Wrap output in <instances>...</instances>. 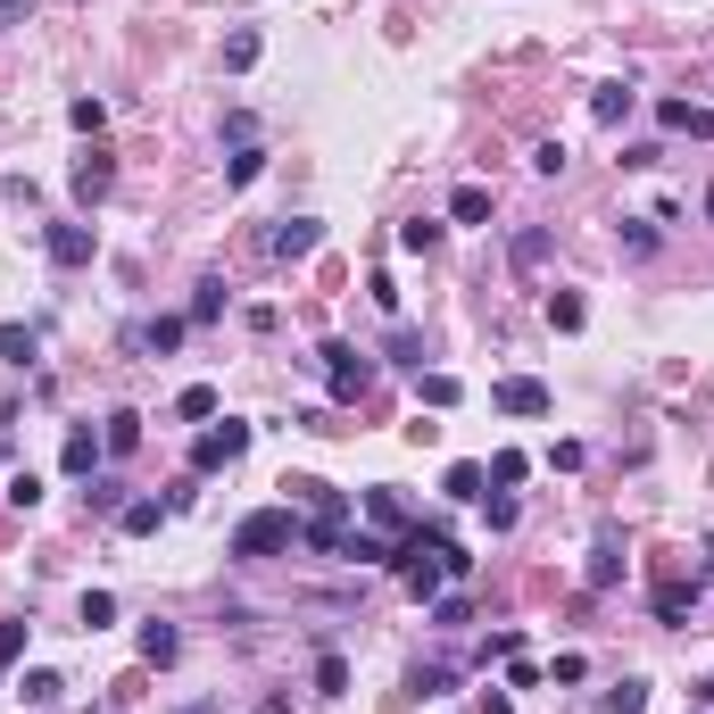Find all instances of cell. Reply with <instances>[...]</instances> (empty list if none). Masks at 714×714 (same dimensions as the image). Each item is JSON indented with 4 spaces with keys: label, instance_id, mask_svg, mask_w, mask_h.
I'll return each mask as SVG.
<instances>
[{
    "label": "cell",
    "instance_id": "1",
    "mask_svg": "<svg viewBox=\"0 0 714 714\" xmlns=\"http://www.w3.org/2000/svg\"><path fill=\"white\" fill-rule=\"evenodd\" d=\"M282 507H308V524H300V548H308V557H341V540H349V515H357L349 490L316 482V473H291V482H282Z\"/></svg>",
    "mask_w": 714,
    "mask_h": 714
},
{
    "label": "cell",
    "instance_id": "2",
    "mask_svg": "<svg viewBox=\"0 0 714 714\" xmlns=\"http://www.w3.org/2000/svg\"><path fill=\"white\" fill-rule=\"evenodd\" d=\"M300 548V524H291V507H258L233 524V557L242 565H266V557H291Z\"/></svg>",
    "mask_w": 714,
    "mask_h": 714
},
{
    "label": "cell",
    "instance_id": "3",
    "mask_svg": "<svg viewBox=\"0 0 714 714\" xmlns=\"http://www.w3.org/2000/svg\"><path fill=\"white\" fill-rule=\"evenodd\" d=\"M324 375H333V408H357L375 391V357L349 349V341H324Z\"/></svg>",
    "mask_w": 714,
    "mask_h": 714
},
{
    "label": "cell",
    "instance_id": "4",
    "mask_svg": "<svg viewBox=\"0 0 714 714\" xmlns=\"http://www.w3.org/2000/svg\"><path fill=\"white\" fill-rule=\"evenodd\" d=\"M242 449H249V424H233V415H225V424H208V433L191 440V473H225Z\"/></svg>",
    "mask_w": 714,
    "mask_h": 714
},
{
    "label": "cell",
    "instance_id": "5",
    "mask_svg": "<svg viewBox=\"0 0 714 714\" xmlns=\"http://www.w3.org/2000/svg\"><path fill=\"white\" fill-rule=\"evenodd\" d=\"M316 242H324V225H316V216H282V225L275 233H266V258H275V266H291V258H316Z\"/></svg>",
    "mask_w": 714,
    "mask_h": 714
},
{
    "label": "cell",
    "instance_id": "6",
    "mask_svg": "<svg viewBox=\"0 0 714 714\" xmlns=\"http://www.w3.org/2000/svg\"><path fill=\"white\" fill-rule=\"evenodd\" d=\"M183 333H191V316H142V324H125V349L175 357V349H183Z\"/></svg>",
    "mask_w": 714,
    "mask_h": 714
},
{
    "label": "cell",
    "instance_id": "7",
    "mask_svg": "<svg viewBox=\"0 0 714 714\" xmlns=\"http://www.w3.org/2000/svg\"><path fill=\"white\" fill-rule=\"evenodd\" d=\"M357 515H366V524H375V532H391V540H408V532H415L408 499H399L391 482H375V490H366V499H357Z\"/></svg>",
    "mask_w": 714,
    "mask_h": 714
},
{
    "label": "cell",
    "instance_id": "8",
    "mask_svg": "<svg viewBox=\"0 0 714 714\" xmlns=\"http://www.w3.org/2000/svg\"><path fill=\"white\" fill-rule=\"evenodd\" d=\"M623 565H632V557H623V532H615V524H599V540H590V573H582V582H590V590H615V582H623Z\"/></svg>",
    "mask_w": 714,
    "mask_h": 714
},
{
    "label": "cell",
    "instance_id": "9",
    "mask_svg": "<svg viewBox=\"0 0 714 714\" xmlns=\"http://www.w3.org/2000/svg\"><path fill=\"white\" fill-rule=\"evenodd\" d=\"M490 408H499V415H548V382L507 375V382H490Z\"/></svg>",
    "mask_w": 714,
    "mask_h": 714
},
{
    "label": "cell",
    "instance_id": "10",
    "mask_svg": "<svg viewBox=\"0 0 714 714\" xmlns=\"http://www.w3.org/2000/svg\"><path fill=\"white\" fill-rule=\"evenodd\" d=\"M42 249H51V266H92L100 233L92 225H51V233H42Z\"/></svg>",
    "mask_w": 714,
    "mask_h": 714
},
{
    "label": "cell",
    "instance_id": "11",
    "mask_svg": "<svg viewBox=\"0 0 714 714\" xmlns=\"http://www.w3.org/2000/svg\"><path fill=\"white\" fill-rule=\"evenodd\" d=\"M100 457H109V440H100L92 424H76V433H67V449H58V466L76 473V482H92V466H100Z\"/></svg>",
    "mask_w": 714,
    "mask_h": 714
},
{
    "label": "cell",
    "instance_id": "12",
    "mask_svg": "<svg viewBox=\"0 0 714 714\" xmlns=\"http://www.w3.org/2000/svg\"><path fill=\"white\" fill-rule=\"evenodd\" d=\"M440 490H449L457 507H482V499H490V466H473V457H457V466L440 473Z\"/></svg>",
    "mask_w": 714,
    "mask_h": 714
},
{
    "label": "cell",
    "instance_id": "13",
    "mask_svg": "<svg viewBox=\"0 0 714 714\" xmlns=\"http://www.w3.org/2000/svg\"><path fill=\"white\" fill-rule=\"evenodd\" d=\"M657 125H665V133H698V142H714V109H698V100H657Z\"/></svg>",
    "mask_w": 714,
    "mask_h": 714
},
{
    "label": "cell",
    "instance_id": "14",
    "mask_svg": "<svg viewBox=\"0 0 714 714\" xmlns=\"http://www.w3.org/2000/svg\"><path fill=\"white\" fill-rule=\"evenodd\" d=\"M639 109V92H632V83H599V92H590V116H599V125H623V116H632Z\"/></svg>",
    "mask_w": 714,
    "mask_h": 714
},
{
    "label": "cell",
    "instance_id": "15",
    "mask_svg": "<svg viewBox=\"0 0 714 714\" xmlns=\"http://www.w3.org/2000/svg\"><path fill=\"white\" fill-rule=\"evenodd\" d=\"M109 183H116V167H109V150H92V158H76V200L92 208V200H109Z\"/></svg>",
    "mask_w": 714,
    "mask_h": 714
},
{
    "label": "cell",
    "instance_id": "16",
    "mask_svg": "<svg viewBox=\"0 0 714 714\" xmlns=\"http://www.w3.org/2000/svg\"><path fill=\"white\" fill-rule=\"evenodd\" d=\"M158 524H167V499H125V515H116V532H125V540H150Z\"/></svg>",
    "mask_w": 714,
    "mask_h": 714
},
{
    "label": "cell",
    "instance_id": "17",
    "mask_svg": "<svg viewBox=\"0 0 714 714\" xmlns=\"http://www.w3.org/2000/svg\"><path fill=\"white\" fill-rule=\"evenodd\" d=\"M100 440H109V457H133V449H142V415H133V408H109Z\"/></svg>",
    "mask_w": 714,
    "mask_h": 714
},
{
    "label": "cell",
    "instance_id": "18",
    "mask_svg": "<svg viewBox=\"0 0 714 714\" xmlns=\"http://www.w3.org/2000/svg\"><path fill=\"white\" fill-rule=\"evenodd\" d=\"M34 357H42L34 324H0V366H34Z\"/></svg>",
    "mask_w": 714,
    "mask_h": 714
},
{
    "label": "cell",
    "instance_id": "19",
    "mask_svg": "<svg viewBox=\"0 0 714 714\" xmlns=\"http://www.w3.org/2000/svg\"><path fill=\"white\" fill-rule=\"evenodd\" d=\"M183 657V632L175 623H142V665H175Z\"/></svg>",
    "mask_w": 714,
    "mask_h": 714
},
{
    "label": "cell",
    "instance_id": "20",
    "mask_svg": "<svg viewBox=\"0 0 714 714\" xmlns=\"http://www.w3.org/2000/svg\"><path fill=\"white\" fill-rule=\"evenodd\" d=\"M639 706H648V681L639 673H623L615 690H599V714H639Z\"/></svg>",
    "mask_w": 714,
    "mask_h": 714
},
{
    "label": "cell",
    "instance_id": "21",
    "mask_svg": "<svg viewBox=\"0 0 714 714\" xmlns=\"http://www.w3.org/2000/svg\"><path fill=\"white\" fill-rule=\"evenodd\" d=\"M698 615V582H665L657 590V623H690Z\"/></svg>",
    "mask_w": 714,
    "mask_h": 714
},
{
    "label": "cell",
    "instance_id": "22",
    "mask_svg": "<svg viewBox=\"0 0 714 714\" xmlns=\"http://www.w3.org/2000/svg\"><path fill=\"white\" fill-rule=\"evenodd\" d=\"M258 51H266L258 25H233V34H225V67H233V76H249V67H258Z\"/></svg>",
    "mask_w": 714,
    "mask_h": 714
},
{
    "label": "cell",
    "instance_id": "23",
    "mask_svg": "<svg viewBox=\"0 0 714 714\" xmlns=\"http://www.w3.org/2000/svg\"><path fill=\"white\" fill-rule=\"evenodd\" d=\"M449 216H457V225H490V191L482 183H457L449 191Z\"/></svg>",
    "mask_w": 714,
    "mask_h": 714
},
{
    "label": "cell",
    "instance_id": "24",
    "mask_svg": "<svg viewBox=\"0 0 714 714\" xmlns=\"http://www.w3.org/2000/svg\"><path fill=\"white\" fill-rule=\"evenodd\" d=\"M58 690H67V681H58V673H51V665H34V673H25V681H18V698H25V706H42V714H51V706H58Z\"/></svg>",
    "mask_w": 714,
    "mask_h": 714
},
{
    "label": "cell",
    "instance_id": "25",
    "mask_svg": "<svg viewBox=\"0 0 714 714\" xmlns=\"http://www.w3.org/2000/svg\"><path fill=\"white\" fill-rule=\"evenodd\" d=\"M225 316V275H200V291H191V324H216Z\"/></svg>",
    "mask_w": 714,
    "mask_h": 714
},
{
    "label": "cell",
    "instance_id": "26",
    "mask_svg": "<svg viewBox=\"0 0 714 714\" xmlns=\"http://www.w3.org/2000/svg\"><path fill=\"white\" fill-rule=\"evenodd\" d=\"M548 324H557V333H582V324H590L582 291H548Z\"/></svg>",
    "mask_w": 714,
    "mask_h": 714
},
{
    "label": "cell",
    "instance_id": "27",
    "mask_svg": "<svg viewBox=\"0 0 714 714\" xmlns=\"http://www.w3.org/2000/svg\"><path fill=\"white\" fill-rule=\"evenodd\" d=\"M515 266H524V275H540V266H548V225H524V233H515Z\"/></svg>",
    "mask_w": 714,
    "mask_h": 714
},
{
    "label": "cell",
    "instance_id": "28",
    "mask_svg": "<svg viewBox=\"0 0 714 714\" xmlns=\"http://www.w3.org/2000/svg\"><path fill=\"white\" fill-rule=\"evenodd\" d=\"M83 507H92V515H125V482H109V473H92V490H83Z\"/></svg>",
    "mask_w": 714,
    "mask_h": 714
},
{
    "label": "cell",
    "instance_id": "29",
    "mask_svg": "<svg viewBox=\"0 0 714 714\" xmlns=\"http://www.w3.org/2000/svg\"><path fill=\"white\" fill-rule=\"evenodd\" d=\"M424 357H433V349H424V333L399 324V333H391V366H415V375H424Z\"/></svg>",
    "mask_w": 714,
    "mask_h": 714
},
{
    "label": "cell",
    "instance_id": "30",
    "mask_svg": "<svg viewBox=\"0 0 714 714\" xmlns=\"http://www.w3.org/2000/svg\"><path fill=\"white\" fill-rule=\"evenodd\" d=\"M341 690H349V657L324 648V657H316V698H341Z\"/></svg>",
    "mask_w": 714,
    "mask_h": 714
},
{
    "label": "cell",
    "instance_id": "31",
    "mask_svg": "<svg viewBox=\"0 0 714 714\" xmlns=\"http://www.w3.org/2000/svg\"><path fill=\"white\" fill-rule=\"evenodd\" d=\"M623 249L632 258H657V216H623Z\"/></svg>",
    "mask_w": 714,
    "mask_h": 714
},
{
    "label": "cell",
    "instance_id": "32",
    "mask_svg": "<svg viewBox=\"0 0 714 714\" xmlns=\"http://www.w3.org/2000/svg\"><path fill=\"white\" fill-rule=\"evenodd\" d=\"M524 473H532V457H524V449H499V457H490V482H499V490H515Z\"/></svg>",
    "mask_w": 714,
    "mask_h": 714
},
{
    "label": "cell",
    "instance_id": "33",
    "mask_svg": "<svg viewBox=\"0 0 714 714\" xmlns=\"http://www.w3.org/2000/svg\"><path fill=\"white\" fill-rule=\"evenodd\" d=\"M175 415H183V424H208V415H216V391H208V382H191V391L175 399Z\"/></svg>",
    "mask_w": 714,
    "mask_h": 714
},
{
    "label": "cell",
    "instance_id": "34",
    "mask_svg": "<svg viewBox=\"0 0 714 714\" xmlns=\"http://www.w3.org/2000/svg\"><path fill=\"white\" fill-rule=\"evenodd\" d=\"M473 623V599H433V632H466Z\"/></svg>",
    "mask_w": 714,
    "mask_h": 714
},
{
    "label": "cell",
    "instance_id": "35",
    "mask_svg": "<svg viewBox=\"0 0 714 714\" xmlns=\"http://www.w3.org/2000/svg\"><path fill=\"white\" fill-rule=\"evenodd\" d=\"M225 150H258V116H249V109L225 116Z\"/></svg>",
    "mask_w": 714,
    "mask_h": 714
},
{
    "label": "cell",
    "instance_id": "36",
    "mask_svg": "<svg viewBox=\"0 0 714 714\" xmlns=\"http://www.w3.org/2000/svg\"><path fill=\"white\" fill-rule=\"evenodd\" d=\"M109 623H116V599L109 590H83V632H109Z\"/></svg>",
    "mask_w": 714,
    "mask_h": 714
},
{
    "label": "cell",
    "instance_id": "37",
    "mask_svg": "<svg viewBox=\"0 0 714 714\" xmlns=\"http://www.w3.org/2000/svg\"><path fill=\"white\" fill-rule=\"evenodd\" d=\"M67 125H76V133H100V125H109V109L83 92V100H67Z\"/></svg>",
    "mask_w": 714,
    "mask_h": 714
},
{
    "label": "cell",
    "instance_id": "38",
    "mask_svg": "<svg viewBox=\"0 0 714 714\" xmlns=\"http://www.w3.org/2000/svg\"><path fill=\"white\" fill-rule=\"evenodd\" d=\"M457 399H466L457 375H424V408H457Z\"/></svg>",
    "mask_w": 714,
    "mask_h": 714
},
{
    "label": "cell",
    "instance_id": "39",
    "mask_svg": "<svg viewBox=\"0 0 714 714\" xmlns=\"http://www.w3.org/2000/svg\"><path fill=\"white\" fill-rule=\"evenodd\" d=\"M258 167H266V150H233V158H225V183H233V191L258 183Z\"/></svg>",
    "mask_w": 714,
    "mask_h": 714
},
{
    "label": "cell",
    "instance_id": "40",
    "mask_svg": "<svg viewBox=\"0 0 714 714\" xmlns=\"http://www.w3.org/2000/svg\"><path fill=\"white\" fill-rule=\"evenodd\" d=\"M408 698H449V665H424V673L408 681Z\"/></svg>",
    "mask_w": 714,
    "mask_h": 714
},
{
    "label": "cell",
    "instance_id": "41",
    "mask_svg": "<svg viewBox=\"0 0 714 714\" xmlns=\"http://www.w3.org/2000/svg\"><path fill=\"white\" fill-rule=\"evenodd\" d=\"M399 249H440V225H433V216H415V225H399Z\"/></svg>",
    "mask_w": 714,
    "mask_h": 714
},
{
    "label": "cell",
    "instance_id": "42",
    "mask_svg": "<svg viewBox=\"0 0 714 714\" xmlns=\"http://www.w3.org/2000/svg\"><path fill=\"white\" fill-rule=\"evenodd\" d=\"M0 490H9V507H42V482H34V473H18V482H0Z\"/></svg>",
    "mask_w": 714,
    "mask_h": 714
},
{
    "label": "cell",
    "instance_id": "43",
    "mask_svg": "<svg viewBox=\"0 0 714 714\" xmlns=\"http://www.w3.org/2000/svg\"><path fill=\"white\" fill-rule=\"evenodd\" d=\"M532 167H540V175H565V142H532Z\"/></svg>",
    "mask_w": 714,
    "mask_h": 714
},
{
    "label": "cell",
    "instance_id": "44",
    "mask_svg": "<svg viewBox=\"0 0 714 714\" xmlns=\"http://www.w3.org/2000/svg\"><path fill=\"white\" fill-rule=\"evenodd\" d=\"M25 657V623H9V632H0V665H18Z\"/></svg>",
    "mask_w": 714,
    "mask_h": 714
},
{
    "label": "cell",
    "instance_id": "45",
    "mask_svg": "<svg viewBox=\"0 0 714 714\" xmlns=\"http://www.w3.org/2000/svg\"><path fill=\"white\" fill-rule=\"evenodd\" d=\"M34 18V0H0V34H9V25H25Z\"/></svg>",
    "mask_w": 714,
    "mask_h": 714
},
{
    "label": "cell",
    "instance_id": "46",
    "mask_svg": "<svg viewBox=\"0 0 714 714\" xmlns=\"http://www.w3.org/2000/svg\"><path fill=\"white\" fill-rule=\"evenodd\" d=\"M249 714H291V690H275L266 706H249Z\"/></svg>",
    "mask_w": 714,
    "mask_h": 714
},
{
    "label": "cell",
    "instance_id": "47",
    "mask_svg": "<svg viewBox=\"0 0 714 714\" xmlns=\"http://www.w3.org/2000/svg\"><path fill=\"white\" fill-rule=\"evenodd\" d=\"M698 706H714V681H698Z\"/></svg>",
    "mask_w": 714,
    "mask_h": 714
},
{
    "label": "cell",
    "instance_id": "48",
    "mask_svg": "<svg viewBox=\"0 0 714 714\" xmlns=\"http://www.w3.org/2000/svg\"><path fill=\"white\" fill-rule=\"evenodd\" d=\"M706 216H714V191H706Z\"/></svg>",
    "mask_w": 714,
    "mask_h": 714
},
{
    "label": "cell",
    "instance_id": "49",
    "mask_svg": "<svg viewBox=\"0 0 714 714\" xmlns=\"http://www.w3.org/2000/svg\"><path fill=\"white\" fill-rule=\"evenodd\" d=\"M698 714H714V706H698Z\"/></svg>",
    "mask_w": 714,
    "mask_h": 714
},
{
    "label": "cell",
    "instance_id": "50",
    "mask_svg": "<svg viewBox=\"0 0 714 714\" xmlns=\"http://www.w3.org/2000/svg\"><path fill=\"white\" fill-rule=\"evenodd\" d=\"M0 499H9V490H0Z\"/></svg>",
    "mask_w": 714,
    "mask_h": 714
}]
</instances>
